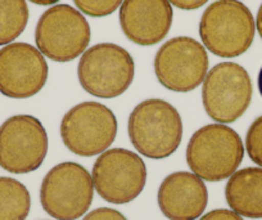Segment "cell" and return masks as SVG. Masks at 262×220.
Wrapping results in <instances>:
<instances>
[{
  "label": "cell",
  "mask_w": 262,
  "mask_h": 220,
  "mask_svg": "<svg viewBox=\"0 0 262 220\" xmlns=\"http://www.w3.org/2000/svg\"><path fill=\"white\" fill-rule=\"evenodd\" d=\"M244 156L239 134L224 124L198 129L186 147V163L198 178L221 182L238 170Z\"/></svg>",
  "instance_id": "6da1fadb"
},
{
  "label": "cell",
  "mask_w": 262,
  "mask_h": 220,
  "mask_svg": "<svg viewBox=\"0 0 262 220\" xmlns=\"http://www.w3.org/2000/svg\"><path fill=\"white\" fill-rule=\"evenodd\" d=\"M128 136L135 150L145 157L167 158L180 146L183 120L178 110L166 101H143L130 113Z\"/></svg>",
  "instance_id": "7a4b0ae2"
},
{
  "label": "cell",
  "mask_w": 262,
  "mask_h": 220,
  "mask_svg": "<svg viewBox=\"0 0 262 220\" xmlns=\"http://www.w3.org/2000/svg\"><path fill=\"white\" fill-rule=\"evenodd\" d=\"M256 24L251 11L239 0H216L201 17L203 45L221 58H235L249 49Z\"/></svg>",
  "instance_id": "3957f363"
},
{
  "label": "cell",
  "mask_w": 262,
  "mask_h": 220,
  "mask_svg": "<svg viewBox=\"0 0 262 220\" xmlns=\"http://www.w3.org/2000/svg\"><path fill=\"white\" fill-rule=\"evenodd\" d=\"M134 59L125 48L112 43L93 45L82 54L77 77L90 95L111 99L122 95L134 80Z\"/></svg>",
  "instance_id": "277c9868"
},
{
  "label": "cell",
  "mask_w": 262,
  "mask_h": 220,
  "mask_svg": "<svg viewBox=\"0 0 262 220\" xmlns=\"http://www.w3.org/2000/svg\"><path fill=\"white\" fill-rule=\"evenodd\" d=\"M94 184L89 171L72 161L50 169L40 187V202L49 216L57 220H77L89 210Z\"/></svg>",
  "instance_id": "5b68a950"
},
{
  "label": "cell",
  "mask_w": 262,
  "mask_h": 220,
  "mask_svg": "<svg viewBox=\"0 0 262 220\" xmlns=\"http://www.w3.org/2000/svg\"><path fill=\"white\" fill-rule=\"evenodd\" d=\"M92 31L82 13L69 4L47 9L35 30V42L42 55L54 62H70L85 53Z\"/></svg>",
  "instance_id": "8992f818"
},
{
  "label": "cell",
  "mask_w": 262,
  "mask_h": 220,
  "mask_svg": "<svg viewBox=\"0 0 262 220\" xmlns=\"http://www.w3.org/2000/svg\"><path fill=\"white\" fill-rule=\"evenodd\" d=\"M117 135V118L99 102L74 106L60 123V136L67 150L81 157L102 155Z\"/></svg>",
  "instance_id": "52a82bcc"
},
{
  "label": "cell",
  "mask_w": 262,
  "mask_h": 220,
  "mask_svg": "<svg viewBox=\"0 0 262 220\" xmlns=\"http://www.w3.org/2000/svg\"><path fill=\"white\" fill-rule=\"evenodd\" d=\"M252 93L253 87L246 68L235 62L217 63L203 82V107L212 120L234 123L249 107Z\"/></svg>",
  "instance_id": "ba28073f"
},
{
  "label": "cell",
  "mask_w": 262,
  "mask_h": 220,
  "mask_svg": "<svg viewBox=\"0 0 262 220\" xmlns=\"http://www.w3.org/2000/svg\"><path fill=\"white\" fill-rule=\"evenodd\" d=\"M92 179L95 191L104 201L128 204L144 189L147 166L137 153L125 148H112L97 158Z\"/></svg>",
  "instance_id": "9c48e42d"
},
{
  "label": "cell",
  "mask_w": 262,
  "mask_h": 220,
  "mask_svg": "<svg viewBox=\"0 0 262 220\" xmlns=\"http://www.w3.org/2000/svg\"><path fill=\"white\" fill-rule=\"evenodd\" d=\"M153 66L162 87L176 93H189L205 82L208 55L206 48L195 39L178 36L157 50Z\"/></svg>",
  "instance_id": "30bf717a"
},
{
  "label": "cell",
  "mask_w": 262,
  "mask_h": 220,
  "mask_svg": "<svg viewBox=\"0 0 262 220\" xmlns=\"http://www.w3.org/2000/svg\"><path fill=\"white\" fill-rule=\"evenodd\" d=\"M48 153V135L39 118L16 115L0 125V168L12 174L37 170Z\"/></svg>",
  "instance_id": "8fae6325"
},
{
  "label": "cell",
  "mask_w": 262,
  "mask_h": 220,
  "mask_svg": "<svg viewBox=\"0 0 262 220\" xmlns=\"http://www.w3.org/2000/svg\"><path fill=\"white\" fill-rule=\"evenodd\" d=\"M48 63L37 48L12 43L0 49V93L12 99L36 95L48 80Z\"/></svg>",
  "instance_id": "7c38bea8"
},
{
  "label": "cell",
  "mask_w": 262,
  "mask_h": 220,
  "mask_svg": "<svg viewBox=\"0 0 262 220\" xmlns=\"http://www.w3.org/2000/svg\"><path fill=\"white\" fill-rule=\"evenodd\" d=\"M173 11L168 0H123L120 25L123 34L138 45H155L170 32Z\"/></svg>",
  "instance_id": "4fadbf2b"
},
{
  "label": "cell",
  "mask_w": 262,
  "mask_h": 220,
  "mask_svg": "<svg viewBox=\"0 0 262 220\" xmlns=\"http://www.w3.org/2000/svg\"><path fill=\"white\" fill-rule=\"evenodd\" d=\"M161 212L170 220H196L208 204L205 182L193 173L176 171L166 176L157 193Z\"/></svg>",
  "instance_id": "5bb4252c"
},
{
  "label": "cell",
  "mask_w": 262,
  "mask_h": 220,
  "mask_svg": "<svg viewBox=\"0 0 262 220\" xmlns=\"http://www.w3.org/2000/svg\"><path fill=\"white\" fill-rule=\"evenodd\" d=\"M225 198L234 212L262 219V168H244L229 178Z\"/></svg>",
  "instance_id": "9a60e30c"
},
{
  "label": "cell",
  "mask_w": 262,
  "mask_h": 220,
  "mask_svg": "<svg viewBox=\"0 0 262 220\" xmlns=\"http://www.w3.org/2000/svg\"><path fill=\"white\" fill-rule=\"evenodd\" d=\"M31 209V196L24 183L0 176V220H26Z\"/></svg>",
  "instance_id": "2e32d148"
},
{
  "label": "cell",
  "mask_w": 262,
  "mask_h": 220,
  "mask_svg": "<svg viewBox=\"0 0 262 220\" xmlns=\"http://www.w3.org/2000/svg\"><path fill=\"white\" fill-rule=\"evenodd\" d=\"M27 22L26 0H0V45L14 42L26 29Z\"/></svg>",
  "instance_id": "e0dca14e"
},
{
  "label": "cell",
  "mask_w": 262,
  "mask_h": 220,
  "mask_svg": "<svg viewBox=\"0 0 262 220\" xmlns=\"http://www.w3.org/2000/svg\"><path fill=\"white\" fill-rule=\"evenodd\" d=\"M123 0H74L80 12L94 18L112 14Z\"/></svg>",
  "instance_id": "ac0fdd59"
},
{
  "label": "cell",
  "mask_w": 262,
  "mask_h": 220,
  "mask_svg": "<svg viewBox=\"0 0 262 220\" xmlns=\"http://www.w3.org/2000/svg\"><path fill=\"white\" fill-rule=\"evenodd\" d=\"M246 150L249 158L262 168V116L257 117L247 131Z\"/></svg>",
  "instance_id": "d6986e66"
},
{
  "label": "cell",
  "mask_w": 262,
  "mask_h": 220,
  "mask_svg": "<svg viewBox=\"0 0 262 220\" xmlns=\"http://www.w3.org/2000/svg\"><path fill=\"white\" fill-rule=\"evenodd\" d=\"M82 220H127L120 211L111 207H99L90 211Z\"/></svg>",
  "instance_id": "ffe728a7"
},
{
  "label": "cell",
  "mask_w": 262,
  "mask_h": 220,
  "mask_svg": "<svg viewBox=\"0 0 262 220\" xmlns=\"http://www.w3.org/2000/svg\"><path fill=\"white\" fill-rule=\"evenodd\" d=\"M200 220H243L241 215L234 212L233 210L216 209L203 215Z\"/></svg>",
  "instance_id": "44dd1931"
},
{
  "label": "cell",
  "mask_w": 262,
  "mask_h": 220,
  "mask_svg": "<svg viewBox=\"0 0 262 220\" xmlns=\"http://www.w3.org/2000/svg\"><path fill=\"white\" fill-rule=\"evenodd\" d=\"M168 2L176 8L183 9V11H194V9L201 8L208 0H168Z\"/></svg>",
  "instance_id": "7402d4cb"
},
{
  "label": "cell",
  "mask_w": 262,
  "mask_h": 220,
  "mask_svg": "<svg viewBox=\"0 0 262 220\" xmlns=\"http://www.w3.org/2000/svg\"><path fill=\"white\" fill-rule=\"evenodd\" d=\"M256 26H257V31H258L259 36H261V39H262V4L258 9V13H257Z\"/></svg>",
  "instance_id": "603a6c76"
},
{
  "label": "cell",
  "mask_w": 262,
  "mask_h": 220,
  "mask_svg": "<svg viewBox=\"0 0 262 220\" xmlns=\"http://www.w3.org/2000/svg\"><path fill=\"white\" fill-rule=\"evenodd\" d=\"M31 3L37 4V6H50V4L58 3L59 0H30Z\"/></svg>",
  "instance_id": "cb8c5ba5"
},
{
  "label": "cell",
  "mask_w": 262,
  "mask_h": 220,
  "mask_svg": "<svg viewBox=\"0 0 262 220\" xmlns=\"http://www.w3.org/2000/svg\"><path fill=\"white\" fill-rule=\"evenodd\" d=\"M257 83H258V90H259V94H261V97H262V67H261V70H259V73H258V80H257Z\"/></svg>",
  "instance_id": "d4e9b609"
}]
</instances>
